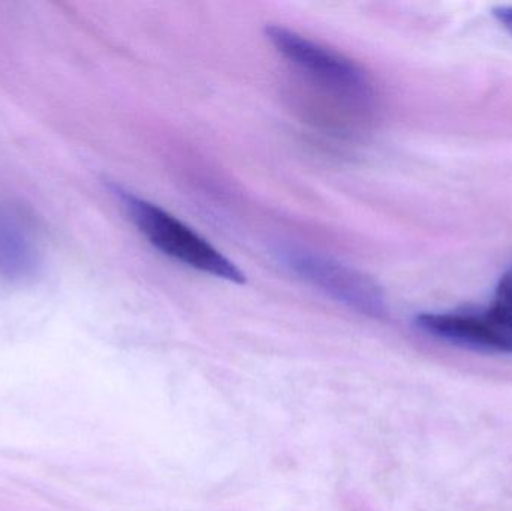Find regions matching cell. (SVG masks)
I'll return each mask as SVG.
<instances>
[{"mask_svg": "<svg viewBox=\"0 0 512 511\" xmlns=\"http://www.w3.org/2000/svg\"><path fill=\"white\" fill-rule=\"evenodd\" d=\"M120 197L138 230L159 251L192 269L201 270L216 278L227 279L237 284L246 282L245 273L233 261L224 257L188 225L161 207L128 192L120 191Z\"/></svg>", "mask_w": 512, "mask_h": 511, "instance_id": "obj_1", "label": "cell"}, {"mask_svg": "<svg viewBox=\"0 0 512 511\" xmlns=\"http://www.w3.org/2000/svg\"><path fill=\"white\" fill-rule=\"evenodd\" d=\"M267 38L288 62L322 89L360 107L372 102L369 77L348 57L282 26L267 27Z\"/></svg>", "mask_w": 512, "mask_h": 511, "instance_id": "obj_2", "label": "cell"}, {"mask_svg": "<svg viewBox=\"0 0 512 511\" xmlns=\"http://www.w3.org/2000/svg\"><path fill=\"white\" fill-rule=\"evenodd\" d=\"M417 324L453 344L512 354V269L502 276L495 302L486 311L423 314Z\"/></svg>", "mask_w": 512, "mask_h": 511, "instance_id": "obj_3", "label": "cell"}, {"mask_svg": "<svg viewBox=\"0 0 512 511\" xmlns=\"http://www.w3.org/2000/svg\"><path fill=\"white\" fill-rule=\"evenodd\" d=\"M280 255L283 263L292 272L339 302L346 303L364 314H384V293L370 276L333 258L306 249L286 248Z\"/></svg>", "mask_w": 512, "mask_h": 511, "instance_id": "obj_4", "label": "cell"}, {"mask_svg": "<svg viewBox=\"0 0 512 511\" xmlns=\"http://www.w3.org/2000/svg\"><path fill=\"white\" fill-rule=\"evenodd\" d=\"M493 14L512 35V6H499V8L493 9Z\"/></svg>", "mask_w": 512, "mask_h": 511, "instance_id": "obj_5", "label": "cell"}]
</instances>
